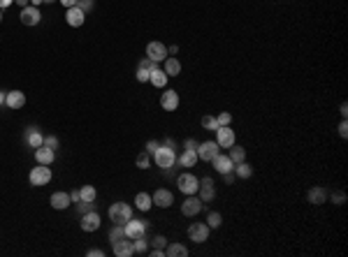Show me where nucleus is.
Masks as SVG:
<instances>
[{
    "label": "nucleus",
    "instance_id": "nucleus-10",
    "mask_svg": "<svg viewBox=\"0 0 348 257\" xmlns=\"http://www.w3.org/2000/svg\"><path fill=\"white\" fill-rule=\"evenodd\" d=\"M21 23L23 26H38L39 21H42V12H39V7H33V5H28V7H23L21 10Z\"/></svg>",
    "mask_w": 348,
    "mask_h": 257
},
{
    "label": "nucleus",
    "instance_id": "nucleus-55",
    "mask_svg": "<svg viewBox=\"0 0 348 257\" xmlns=\"http://www.w3.org/2000/svg\"><path fill=\"white\" fill-rule=\"evenodd\" d=\"M14 0H0V10H5V7H10Z\"/></svg>",
    "mask_w": 348,
    "mask_h": 257
},
{
    "label": "nucleus",
    "instance_id": "nucleus-3",
    "mask_svg": "<svg viewBox=\"0 0 348 257\" xmlns=\"http://www.w3.org/2000/svg\"><path fill=\"white\" fill-rule=\"evenodd\" d=\"M28 181L30 185H47L51 181V169H49V165H38V167H33L28 174Z\"/></svg>",
    "mask_w": 348,
    "mask_h": 257
},
{
    "label": "nucleus",
    "instance_id": "nucleus-27",
    "mask_svg": "<svg viewBox=\"0 0 348 257\" xmlns=\"http://www.w3.org/2000/svg\"><path fill=\"white\" fill-rule=\"evenodd\" d=\"M135 206H137L139 211H149L151 206H154V200H151V195H149V192H139V195L135 197Z\"/></svg>",
    "mask_w": 348,
    "mask_h": 257
},
{
    "label": "nucleus",
    "instance_id": "nucleus-18",
    "mask_svg": "<svg viewBox=\"0 0 348 257\" xmlns=\"http://www.w3.org/2000/svg\"><path fill=\"white\" fill-rule=\"evenodd\" d=\"M212 165H213V169L218 171V174H228V171L234 169V162L230 160V155H221V153L212 160Z\"/></svg>",
    "mask_w": 348,
    "mask_h": 257
},
{
    "label": "nucleus",
    "instance_id": "nucleus-56",
    "mask_svg": "<svg viewBox=\"0 0 348 257\" xmlns=\"http://www.w3.org/2000/svg\"><path fill=\"white\" fill-rule=\"evenodd\" d=\"M5 97H7V93H5V91H0V107L5 105Z\"/></svg>",
    "mask_w": 348,
    "mask_h": 257
},
{
    "label": "nucleus",
    "instance_id": "nucleus-44",
    "mask_svg": "<svg viewBox=\"0 0 348 257\" xmlns=\"http://www.w3.org/2000/svg\"><path fill=\"white\" fill-rule=\"evenodd\" d=\"M88 257H105V250H100V248H91V250H86Z\"/></svg>",
    "mask_w": 348,
    "mask_h": 257
},
{
    "label": "nucleus",
    "instance_id": "nucleus-48",
    "mask_svg": "<svg viewBox=\"0 0 348 257\" xmlns=\"http://www.w3.org/2000/svg\"><path fill=\"white\" fill-rule=\"evenodd\" d=\"M58 2H60V5L65 7V10H68V7H75V5H77V0H58Z\"/></svg>",
    "mask_w": 348,
    "mask_h": 257
},
{
    "label": "nucleus",
    "instance_id": "nucleus-45",
    "mask_svg": "<svg viewBox=\"0 0 348 257\" xmlns=\"http://www.w3.org/2000/svg\"><path fill=\"white\" fill-rule=\"evenodd\" d=\"M339 134H341L344 139H346V137H348V123H346V118H344V121L339 123Z\"/></svg>",
    "mask_w": 348,
    "mask_h": 257
},
{
    "label": "nucleus",
    "instance_id": "nucleus-28",
    "mask_svg": "<svg viewBox=\"0 0 348 257\" xmlns=\"http://www.w3.org/2000/svg\"><path fill=\"white\" fill-rule=\"evenodd\" d=\"M325 197H328V192L323 190V188H311L309 190V202L311 204H325Z\"/></svg>",
    "mask_w": 348,
    "mask_h": 257
},
{
    "label": "nucleus",
    "instance_id": "nucleus-37",
    "mask_svg": "<svg viewBox=\"0 0 348 257\" xmlns=\"http://www.w3.org/2000/svg\"><path fill=\"white\" fill-rule=\"evenodd\" d=\"M216 123H218V128H223V125H230L232 123V114H230V111H221V114L216 116Z\"/></svg>",
    "mask_w": 348,
    "mask_h": 257
},
{
    "label": "nucleus",
    "instance_id": "nucleus-49",
    "mask_svg": "<svg viewBox=\"0 0 348 257\" xmlns=\"http://www.w3.org/2000/svg\"><path fill=\"white\" fill-rule=\"evenodd\" d=\"M70 200H72V202H81V192L72 190V192H70Z\"/></svg>",
    "mask_w": 348,
    "mask_h": 257
},
{
    "label": "nucleus",
    "instance_id": "nucleus-4",
    "mask_svg": "<svg viewBox=\"0 0 348 257\" xmlns=\"http://www.w3.org/2000/svg\"><path fill=\"white\" fill-rule=\"evenodd\" d=\"M176 188L184 192V195H195L197 188H200V179L193 176L191 171H186V174H181V176L176 179Z\"/></svg>",
    "mask_w": 348,
    "mask_h": 257
},
{
    "label": "nucleus",
    "instance_id": "nucleus-6",
    "mask_svg": "<svg viewBox=\"0 0 348 257\" xmlns=\"http://www.w3.org/2000/svg\"><path fill=\"white\" fill-rule=\"evenodd\" d=\"M209 225L207 222H193L191 227H188V239L195 241V243H204L207 239H209Z\"/></svg>",
    "mask_w": 348,
    "mask_h": 257
},
{
    "label": "nucleus",
    "instance_id": "nucleus-58",
    "mask_svg": "<svg viewBox=\"0 0 348 257\" xmlns=\"http://www.w3.org/2000/svg\"><path fill=\"white\" fill-rule=\"evenodd\" d=\"M44 2H56V0H44Z\"/></svg>",
    "mask_w": 348,
    "mask_h": 257
},
{
    "label": "nucleus",
    "instance_id": "nucleus-36",
    "mask_svg": "<svg viewBox=\"0 0 348 257\" xmlns=\"http://www.w3.org/2000/svg\"><path fill=\"white\" fill-rule=\"evenodd\" d=\"M202 128L204 130H212V132H216V128H218V123H216V116H202Z\"/></svg>",
    "mask_w": 348,
    "mask_h": 257
},
{
    "label": "nucleus",
    "instance_id": "nucleus-32",
    "mask_svg": "<svg viewBox=\"0 0 348 257\" xmlns=\"http://www.w3.org/2000/svg\"><path fill=\"white\" fill-rule=\"evenodd\" d=\"M133 248H135V255H142V253H146V250H149V241H146V234H144V237L133 239Z\"/></svg>",
    "mask_w": 348,
    "mask_h": 257
},
{
    "label": "nucleus",
    "instance_id": "nucleus-35",
    "mask_svg": "<svg viewBox=\"0 0 348 257\" xmlns=\"http://www.w3.org/2000/svg\"><path fill=\"white\" fill-rule=\"evenodd\" d=\"M137 167H139V169H149V167H151V153L149 151L139 153V155H137Z\"/></svg>",
    "mask_w": 348,
    "mask_h": 257
},
{
    "label": "nucleus",
    "instance_id": "nucleus-50",
    "mask_svg": "<svg viewBox=\"0 0 348 257\" xmlns=\"http://www.w3.org/2000/svg\"><path fill=\"white\" fill-rule=\"evenodd\" d=\"M149 255H151V257H165V250H160V248H154Z\"/></svg>",
    "mask_w": 348,
    "mask_h": 257
},
{
    "label": "nucleus",
    "instance_id": "nucleus-43",
    "mask_svg": "<svg viewBox=\"0 0 348 257\" xmlns=\"http://www.w3.org/2000/svg\"><path fill=\"white\" fill-rule=\"evenodd\" d=\"M137 81H139V84H146V81H149V70H139V67H137Z\"/></svg>",
    "mask_w": 348,
    "mask_h": 257
},
{
    "label": "nucleus",
    "instance_id": "nucleus-25",
    "mask_svg": "<svg viewBox=\"0 0 348 257\" xmlns=\"http://www.w3.org/2000/svg\"><path fill=\"white\" fill-rule=\"evenodd\" d=\"M181 167H195L197 165V151H191V148H184V153L176 158Z\"/></svg>",
    "mask_w": 348,
    "mask_h": 257
},
{
    "label": "nucleus",
    "instance_id": "nucleus-40",
    "mask_svg": "<svg viewBox=\"0 0 348 257\" xmlns=\"http://www.w3.org/2000/svg\"><path fill=\"white\" fill-rule=\"evenodd\" d=\"M93 5H96V0H77V7L84 12H91L93 10Z\"/></svg>",
    "mask_w": 348,
    "mask_h": 257
},
{
    "label": "nucleus",
    "instance_id": "nucleus-14",
    "mask_svg": "<svg viewBox=\"0 0 348 257\" xmlns=\"http://www.w3.org/2000/svg\"><path fill=\"white\" fill-rule=\"evenodd\" d=\"M65 21H68V26H72V28H79V26H84V21H86V12L79 10L77 5H75V7H68Z\"/></svg>",
    "mask_w": 348,
    "mask_h": 257
},
{
    "label": "nucleus",
    "instance_id": "nucleus-21",
    "mask_svg": "<svg viewBox=\"0 0 348 257\" xmlns=\"http://www.w3.org/2000/svg\"><path fill=\"white\" fill-rule=\"evenodd\" d=\"M5 105L10 107V109H21V107L26 105V93H21V91H10L7 97H5Z\"/></svg>",
    "mask_w": 348,
    "mask_h": 257
},
{
    "label": "nucleus",
    "instance_id": "nucleus-30",
    "mask_svg": "<svg viewBox=\"0 0 348 257\" xmlns=\"http://www.w3.org/2000/svg\"><path fill=\"white\" fill-rule=\"evenodd\" d=\"M234 171H237V176H239V179H251L253 176V167L246 160L239 162V165H234Z\"/></svg>",
    "mask_w": 348,
    "mask_h": 257
},
{
    "label": "nucleus",
    "instance_id": "nucleus-31",
    "mask_svg": "<svg viewBox=\"0 0 348 257\" xmlns=\"http://www.w3.org/2000/svg\"><path fill=\"white\" fill-rule=\"evenodd\" d=\"M121 239H126V225H114V227L109 229V241L116 243V241H121Z\"/></svg>",
    "mask_w": 348,
    "mask_h": 257
},
{
    "label": "nucleus",
    "instance_id": "nucleus-54",
    "mask_svg": "<svg viewBox=\"0 0 348 257\" xmlns=\"http://www.w3.org/2000/svg\"><path fill=\"white\" fill-rule=\"evenodd\" d=\"M14 2H17V5H19L21 10H23V7H28V5H30V0H14Z\"/></svg>",
    "mask_w": 348,
    "mask_h": 257
},
{
    "label": "nucleus",
    "instance_id": "nucleus-19",
    "mask_svg": "<svg viewBox=\"0 0 348 257\" xmlns=\"http://www.w3.org/2000/svg\"><path fill=\"white\" fill-rule=\"evenodd\" d=\"M35 160H38V165H51V162L56 160V151H51L49 146H39V148H35Z\"/></svg>",
    "mask_w": 348,
    "mask_h": 257
},
{
    "label": "nucleus",
    "instance_id": "nucleus-12",
    "mask_svg": "<svg viewBox=\"0 0 348 257\" xmlns=\"http://www.w3.org/2000/svg\"><path fill=\"white\" fill-rule=\"evenodd\" d=\"M216 144L221 148H230L232 144H234V130H230V125L216 128Z\"/></svg>",
    "mask_w": 348,
    "mask_h": 257
},
{
    "label": "nucleus",
    "instance_id": "nucleus-2",
    "mask_svg": "<svg viewBox=\"0 0 348 257\" xmlns=\"http://www.w3.org/2000/svg\"><path fill=\"white\" fill-rule=\"evenodd\" d=\"M109 218H112L114 225H126L128 220L133 218L130 204H126V202H116V204H112V206H109Z\"/></svg>",
    "mask_w": 348,
    "mask_h": 257
},
{
    "label": "nucleus",
    "instance_id": "nucleus-7",
    "mask_svg": "<svg viewBox=\"0 0 348 257\" xmlns=\"http://www.w3.org/2000/svg\"><path fill=\"white\" fill-rule=\"evenodd\" d=\"M197 192H200V200H202V204H209V202L216 197V188H213V179H212V176H204V179H200V188H197Z\"/></svg>",
    "mask_w": 348,
    "mask_h": 257
},
{
    "label": "nucleus",
    "instance_id": "nucleus-5",
    "mask_svg": "<svg viewBox=\"0 0 348 257\" xmlns=\"http://www.w3.org/2000/svg\"><path fill=\"white\" fill-rule=\"evenodd\" d=\"M221 153V146L213 142H204V144H197V160H204V162H212L216 155Z\"/></svg>",
    "mask_w": 348,
    "mask_h": 257
},
{
    "label": "nucleus",
    "instance_id": "nucleus-9",
    "mask_svg": "<svg viewBox=\"0 0 348 257\" xmlns=\"http://www.w3.org/2000/svg\"><path fill=\"white\" fill-rule=\"evenodd\" d=\"M202 211V200L200 197H195V195H186V202L181 204V213L188 216V218H193Z\"/></svg>",
    "mask_w": 348,
    "mask_h": 257
},
{
    "label": "nucleus",
    "instance_id": "nucleus-1",
    "mask_svg": "<svg viewBox=\"0 0 348 257\" xmlns=\"http://www.w3.org/2000/svg\"><path fill=\"white\" fill-rule=\"evenodd\" d=\"M154 162L160 167V169L170 171L174 167V162H176V155H174V148H170L167 144H163V146H158L154 153Z\"/></svg>",
    "mask_w": 348,
    "mask_h": 257
},
{
    "label": "nucleus",
    "instance_id": "nucleus-47",
    "mask_svg": "<svg viewBox=\"0 0 348 257\" xmlns=\"http://www.w3.org/2000/svg\"><path fill=\"white\" fill-rule=\"evenodd\" d=\"M158 146H160V144H158V142H154V139H151V142L146 144V151H149V153H151V155H154V153H155V148H158Z\"/></svg>",
    "mask_w": 348,
    "mask_h": 257
},
{
    "label": "nucleus",
    "instance_id": "nucleus-20",
    "mask_svg": "<svg viewBox=\"0 0 348 257\" xmlns=\"http://www.w3.org/2000/svg\"><path fill=\"white\" fill-rule=\"evenodd\" d=\"M49 202H51V206H54L56 211H65L70 204H72V200H70V192H54Z\"/></svg>",
    "mask_w": 348,
    "mask_h": 257
},
{
    "label": "nucleus",
    "instance_id": "nucleus-13",
    "mask_svg": "<svg viewBox=\"0 0 348 257\" xmlns=\"http://www.w3.org/2000/svg\"><path fill=\"white\" fill-rule=\"evenodd\" d=\"M151 200H154L155 206H160V209H170L172 206V202H174V195L167 188H158V190L151 195Z\"/></svg>",
    "mask_w": 348,
    "mask_h": 257
},
{
    "label": "nucleus",
    "instance_id": "nucleus-57",
    "mask_svg": "<svg viewBox=\"0 0 348 257\" xmlns=\"http://www.w3.org/2000/svg\"><path fill=\"white\" fill-rule=\"evenodd\" d=\"M42 2H44V0H30V5H33V7H39Z\"/></svg>",
    "mask_w": 348,
    "mask_h": 257
},
{
    "label": "nucleus",
    "instance_id": "nucleus-8",
    "mask_svg": "<svg viewBox=\"0 0 348 257\" xmlns=\"http://www.w3.org/2000/svg\"><path fill=\"white\" fill-rule=\"evenodd\" d=\"M146 58H151L154 63H163L167 58V47L163 42H149L146 44Z\"/></svg>",
    "mask_w": 348,
    "mask_h": 257
},
{
    "label": "nucleus",
    "instance_id": "nucleus-38",
    "mask_svg": "<svg viewBox=\"0 0 348 257\" xmlns=\"http://www.w3.org/2000/svg\"><path fill=\"white\" fill-rule=\"evenodd\" d=\"M149 243H151V246H154V248H160V250H165V246H167V239H165V237H160V234H158V237H154V239H151V241H149Z\"/></svg>",
    "mask_w": 348,
    "mask_h": 257
},
{
    "label": "nucleus",
    "instance_id": "nucleus-51",
    "mask_svg": "<svg viewBox=\"0 0 348 257\" xmlns=\"http://www.w3.org/2000/svg\"><path fill=\"white\" fill-rule=\"evenodd\" d=\"M339 114L344 116V118L348 116V105H346V102H341V107H339Z\"/></svg>",
    "mask_w": 348,
    "mask_h": 257
},
{
    "label": "nucleus",
    "instance_id": "nucleus-41",
    "mask_svg": "<svg viewBox=\"0 0 348 257\" xmlns=\"http://www.w3.org/2000/svg\"><path fill=\"white\" fill-rule=\"evenodd\" d=\"M79 211H81V213H88V211H96V204H93V202H79Z\"/></svg>",
    "mask_w": 348,
    "mask_h": 257
},
{
    "label": "nucleus",
    "instance_id": "nucleus-26",
    "mask_svg": "<svg viewBox=\"0 0 348 257\" xmlns=\"http://www.w3.org/2000/svg\"><path fill=\"white\" fill-rule=\"evenodd\" d=\"M165 74L167 76H179L181 74V63L176 58H165Z\"/></svg>",
    "mask_w": 348,
    "mask_h": 257
},
{
    "label": "nucleus",
    "instance_id": "nucleus-52",
    "mask_svg": "<svg viewBox=\"0 0 348 257\" xmlns=\"http://www.w3.org/2000/svg\"><path fill=\"white\" fill-rule=\"evenodd\" d=\"M332 200H334V202H339V204H344V202H346V195H344V192H339V195H334Z\"/></svg>",
    "mask_w": 348,
    "mask_h": 257
},
{
    "label": "nucleus",
    "instance_id": "nucleus-29",
    "mask_svg": "<svg viewBox=\"0 0 348 257\" xmlns=\"http://www.w3.org/2000/svg\"><path fill=\"white\" fill-rule=\"evenodd\" d=\"M228 155H230V160L234 162V165H239V162L246 160V151H244L242 146H234V144L230 146V153H228Z\"/></svg>",
    "mask_w": 348,
    "mask_h": 257
},
{
    "label": "nucleus",
    "instance_id": "nucleus-34",
    "mask_svg": "<svg viewBox=\"0 0 348 257\" xmlns=\"http://www.w3.org/2000/svg\"><path fill=\"white\" fill-rule=\"evenodd\" d=\"M81 200L84 202H96V197H97V192H96V188L93 185H81Z\"/></svg>",
    "mask_w": 348,
    "mask_h": 257
},
{
    "label": "nucleus",
    "instance_id": "nucleus-16",
    "mask_svg": "<svg viewBox=\"0 0 348 257\" xmlns=\"http://www.w3.org/2000/svg\"><path fill=\"white\" fill-rule=\"evenodd\" d=\"M146 234V222L144 220H128L126 222V237L128 239H137V237H144Z\"/></svg>",
    "mask_w": 348,
    "mask_h": 257
},
{
    "label": "nucleus",
    "instance_id": "nucleus-22",
    "mask_svg": "<svg viewBox=\"0 0 348 257\" xmlns=\"http://www.w3.org/2000/svg\"><path fill=\"white\" fill-rule=\"evenodd\" d=\"M186 255H188V248L184 243H179V241H172V243L165 246V257H186Z\"/></svg>",
    "mask_w": 348,
    "mask_h": 257
},
{
    "label": "nucleus",
    "instance_id": "nucleus-15",
    "mask_svg": "<svg viewBox=\"0 0 348 257\" xmlns=\"http://www.w3.org/2000/svg\"><path fill=\"white\" fill-rule=\"evenodd\" d=\"M100 216H97V211H88V213H81V229L84 232H96L100 229Z\"/></svg>",
    "mask_w": 348,
    "mask_h": 257
},
{
    "label": "nucleus",
    "instance_id": "nucleus-24",
    "mask_svg": "<svg viewBox=\"0 0 348 257\" xmlns=\"http://www.w3.org/2000/svg\"><path fill=\"white\" fill-rule=\"evenodd\" d=\"M167 79H170V76L165 74V70H160V67H154V70L149 72V81H151L155 88H163V86L167 84Z\"/></svg>",
    "mask_w": 348,
    "mask_h": 257
},
{
    "label": "nucleus",
    "instance_id": "nucleus-17",
    "mask_svg": "<svg viewBox=\"0 0 348 257\" xmlns=\"http://www.w3.org/2000/svg\"><path fill=\"white\" fill-rule=\"evenodd\" d=\"M160 107H163L165 111H174V109L179 107V93L172 91V88H167L163 95H160Z\"/></svg>",
    "mask_w": 348,
    "mask_h": 257
},
{
    "label": "nucleus",
    "instance_id": "nucleus-33",
    "mask_svg": "<svg viewBox=\"0 0 348 257\" xmlns=\"http://www.w3.org/2000/svg\"><path fill=\"white\" fill-rule=\"evenodd\" d=\"M223 222V216L218 213V211H209V216H207V225H209V229H218Z\"/></svg>",
    "mask_w": 348,
    "mask_h": 257
},
{
    "label": "nucleus",
    "instance_id": "nucleus-53",
    "mask_svg": "<svg viewBox=\"0 0 348 257\" xmlns=\"http://www.w3.org/2000/svg\"><path fill=\"white\" fill-rule=\"evenodd\" d=\"M225 176V183H234V174L232 171H228V174H223Z\"/></svg>",
    "mask_w": 348,
    "mask_h": 257
},
{
    "label": "nucleus",
    "instance_id": "nucleus-59",
    "mask_svg": "<svg viewBox=\"0 0 348 257\" xmlns=\"http://www.w3.org/2000/svg\"><path fill=\"white\" fill-rule=\"evenodd\" d=\"M0 21H2V10H0Z\"/></svg>",
    "mask_w": 348,
    "mask_h": 257
},
{
    "label": "nucleus",
    "instance_id": "nucleus-39",
    "mask_svg": "<svg viewBox=\"0 0 348 257\" xmlns=\"http://www.w3.org/2000/svg\"><path fill=\"white\" fill-rule=\"evenodd\" d=\"M139 70H149V72H151V70H154V67H158V63H154V60H151V58H142V60H139Z\"/></svg>",
    "mask_w": 348,
    "mask_h": 257
},
{
    "label": "nucleus",
    "instance_id": "nucleus-42",
    "mask_svg": "<svg viewBox=\"0 0 348 257\" xmlns=\"http://www.w3.org/2000/svg\"><path fill=\"white\" fill-rule=\"evenodd\" d=\"M44 146H49L51 151H56V148H58V139L54 137V134H49V137H44Z\"/></svg>",
    "mask_w": 348,
    "mask_h": 257
},
{
    "label": "nucleus",
    "instance_id": "nucleus-11",
    "mask_svg": "<svg viewBox=\"0 0 348 257\" xmlns=\"http://www.w3.org/2000/svg\"><path fill=\"white\" fill-rule=\"evenodd\" d=\"M112 253L116 257H133L135 255V248H133V239H121V241H116L112 243Z\"/></svg>",
    "mask_w": 348,
    "mask_h": 257
},
{
    "label": "nucleus",
    "instance_id": "nucleus-23",
    "mask_svg": "<svg viewBox=\"0 0 348 257\" xmlns=\"http://www.w3.org/2000/svg\"><path fill=\"white\" fill-rule=\"evenodd\" d=\"M26 144H28L30 148H39L42 144H44V134L35 130V128H28L26 130Z\"/></svg>",
    "mask_w": 348,
    "mask_h": 257
},
{
    "label": "nucleus",
    "instance_id": "nucleus-46",
    "mask_svg": "<svg viewBox=\"0 0 348 257\" xmlns=\"http://www.w3.org/2000/svg\"><path fill=\"white\" fill-rule=\"evenodd\" d=\"M197 139H186V144H184V148H191V151H197Z\"/></svg>",
    "mask_w": 348,
    "mask_h": 257
}]
</instances>
